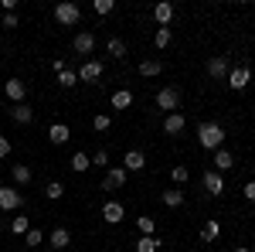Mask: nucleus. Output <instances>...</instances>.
<instances>
[{
	"instance_id": "obj_1",
	"label": "nucleus",
	"mask_w": 255,
	"mask_h": 252,
	"mask_svg": "<svg viewBox=\"0 0 255 252\" xmlns=\"http://www.w3.org/2000/svg\"><path fill=\"white\" fill-rule=\"evenodd\" d=\"M197 143H201L204 150H221V147H225V126L215 123V119H204V123L197 126Z\"/></svg>"
},
{
	"instance_id": "obj_2",
	"label": "nucleus",
	"mask_w": 255,
	"mask_h": 252,
	"mask_svg": "<svg viewBox=\"0 0 255 252\" xmlns=\"http://www.w3.org/2000/svg\"><path fill=\"white\" fill-rule=\"evenodd\" d=\"M55 20H58L61 27H75V24L82 20L79 3H72V0H61L58 7H55Z\"/></svg>"
},
{
	"instance_id": "obj_3",
	"label": "nucleus",
	"mask_w": 255,
	"mask_h": 252,
	"mask_svg": "<svg viewBox=\"0 0 255 252\" xmlns=\"http://www.w3.org/2000/svg\"><path fill=\"white\" fill-rule=\"evenodd\" d=\"M225 82H228V89H235V92H245V89L252 85V72H249V65H238V68H232Z\"/></svg>"
},
{
	"instance_id": "obj_4",
	"label": "nucleus",
	"mask_w": 255,
	"mask_h": 252,
	"mask_svg": "<svg viewBox=\"0 0 255 252\" xmlns=\"http://www.w3.org/2000/svg\"><path fill=\"white\" fill-rule=\"evenodd\" d=\"M177 106H180V92H177L174 85H163L157 92V109L163 113H177Z\"/></svg>"
},
{
	"instance_id": "obj_5",
	"label": "nucleus",
	"mask_w": 255,
	"mask_h": 252,
	"mask_svg": "<svg viewBox=\"0 0 255 252\" xmlns=\"http://www.w3.org/2000/svg\"><path fill=\"white\" fill-rule=\"evenodd\" d=\"M24 208V194L17 188H0V212H20Z\"/></svg>"
},
{
	"instance_id": "obj_6",
	"label": "nucleus",
	"mask_w": 255,
	"mask_h": 252,
	"mask_svg": "<svg viewBox=\"0 0 255 252\" xmlns=\"http://www.w3.org/2000/svg\"><path fill=\"white\" fill-rule=\"evenodd\" d=\"M201 184H204V191L208 194H225V174H218V171H204L201 174Z\"/></svg>"
},
{
	"instance_id": "obj_7",
	"label": "nucleus",
	"mask_w": 255,
	"mask_h": 252,
	"mask_svg": "<svg viewBox=\"0 0 255 252\" xmlns=\"http://www.w3.org/2000/svg\"><path fill=\"white\" fill-rule=\"evenodd\" d=\"M184 130H187V119L180 116V113H167L163 116V133L167 136H180Z\"/></svg>"
},
{
	"instance_id": "obj_8",
	"label": "nucleus",
	"mask_w": 255,
	"mask_h": 252,
	"mask_svg": "<svg viewBox=\"0 0 255 252\" xmlns=\"http://www.w3.org/2000/svg\"><path fill=\"white\" fill-rule=\"evenodd\" d=\"M72 48H75L79 55H92V51H96V34H92V31H79L75 41H72Z\"/></svg>"
},
{
	"instance_id": "obj_9",
	"label": "nucleus",
	"mask_w": 255,
	"mask_h": 252,
	"mask_svg": "<svg viewBox=\"0 0 255 252\" xmlns=\"http://www.w3.org/2000/svg\"><path fill=\"white\" fill-rule=\"evenodd\" d=\"M3 92H7V99L17 106V102H24L27 99V85L20 82V78H7V85H3Z\"/></svg>"
},
{
	"instance_id": "obj_10",
	"label": "nucleus",
	"mask_w": 255,
	"mask_h": 252,
	"mask_svg": "<svg viewBox=\"0 0 255 252\" xmlns=\"http://www.w3.org/2000/svg\"><path fill=\"white\" fill-rule=\"evenodd\" d=\"M10 119H14L17 126H31V123H34V109H31L27 102H17V106H10Z\"/></svg>"
},
{
	"instance_id": "obj_11",
	"label": "nucleus",
	"mask_w": 255,
	"mask_h": 252,
	"mask_svg": "<svg viewBox=\"0 0 255 252\" xmlns=\"http://www.w3.org/2000/svg\"><path fill=\"white\" fill-rule=\"evenodd\" d=\"M48 140H51L55 147H65V143L72 140V130H68V123H51V126H48Z\"/></svg>"
},
{
	"instance_id": "obj_12",
	"label": "nucleus",
	"mask_w": 255,
	"mask_h": 252,
	"mask_svg": "<svg viewBox=\"0 0 255 252\" xmlns=\"http://www.w3.org/2000/svg\"><path fill=\"white\" fill-rule=\"evenodd\" d=\"M102 218H106L109 225H119V222L126 218V208H123V201H106V205H102Z\"/></svg>"
},
{
	"instance_id": "obj_13",
	"label": "nucleus",
	"mask_w": 255,
	"mask_h": 252,
	"mask_svg": "<svg viewBox=\"0 0 255 252\" xmlns=\"http://www.w3.org/2000/svg\"><path fill=\"white\" fill-rule=\"evenodd\" d=\"M228 72H232L228 55H215V58L208 61V75H211V78H228Z\"/></svg>"
},
{
	"instance_id": "obj_14",
	"label": "nucleus",
	"mask_w": 255,
	"mask_h": 252,
	"mask_svg": "<svg viewBox=\"0 0 255 252\" xmlns=\"http://www.w3.org/2000/svg\"><path fill=\"white\" fill-rule=\"evenodd\" d=\"M123 184H126V171H123V167H109V171H106V177H102V188H106V191H109V188H113V191H119Z\"/></svg>"
},
{
	"instance_id": "obj_15",
	"label": "nucleus",
	"mask_w": 255,
	"mask_h": 252,
	"mask_svg": "<svg viewBox=\"0 0 255 252\" xmlns=\"http://www.w3.org/2000/svg\"><path fill=\"white\" fill-rule=\"evenodd\" d=\"M153 17H157L160 27H170V20H174V3H170V0H160L157 7H153Z\"/></svg>"
},
{
	"instance_id": "obj_16",
	"label": "nucleus",
	"mask_w": 255,
	"mask_h": 252,
	"mask_svg": "<svg viewBox=\"0 0 255 252\" xmlns=\"http://www.w3.org/2000/svg\"><path fill=\"white\" fill-rule=\"evenodd\" d=\"M232 167H235V154H232V150H225V147L215 150V167H211V171L225 174V171H232Z\"/></svg>"
},
{
	"instance_id": "obj_17",
	"label": "nucleus",
	"mask_w": 255,
	"mask_h": 252,
	"mask_svg": "<svg viewBox=\"0 0 255 252\" xmlns=\"http://www.w3.org/2000/svg\"><path fill=\"white\" fill-rule=\"evenodd\" d=\"M143 167H146V154H143V150H126L123 171H143Z\"/></svg>"
},
{
	"instance_id": "obj_18",
	"label": "nucleus",
	"mask_w": 255,
	"mask_h": 252,
	"mask_svg": "<svg viewBox=\"0 0 255 252\" xmlns=\"http://www.w3.org/2000/svg\"><path fill=\"white\" fill-rule=\"evenodd\" d=\"M218 235H221V222L218 218H208L201 225V242H218Z\"/></svg>"
},
{
	"instance_id": "obj_19",
	"label": "nucleus",
	"mask_w": 255,
	"mask_h": 252,
	"mask_svg": "<svg viewBox=\"0 0 255 252\" xmlns=\"http://www.w3.org/2000/svg\"><path fill=\"white\" fill-rule=\"evenodd\" d=\"M99 75H102V65H99V61H82V68H79V82H96Z\"/></svg>"
},
{
	"instance_id": "obj_20",
	"label": "nucleus",
	"mask_w": 255,
	"mask_h": 252,
	"mask_svg": "<svg viewBox=\"0 0 255 252\" xmlns=\"http://www.w3.org/2000/svg\"><path fill=\"white\" fill-rule=\"evenodd\" d=\"M10 177H14V184H20V188H24V184H31L34 171H31L27 164H14V167H10Z\"/></svg>"
},
{
	"instance_id": "obj_21",
	"label": "nucleus",
	"mask_w": 255,
	"mask_h": 252,
	"mask_svg": "<svg viewBox=\"0 0 255 252\" xmlns=\"http://www.w3.org/2000/svg\"><path fill=\"white\" fill-rule=\"evenodd\" d=\"M68 167H72V171H75V174H85V171H89V167H92V157L89 154H72V160H68Z\"/></svg>"
},
{
	"instance_id": "obj_22",
	"label": "nucleus",
	"mask_w": 255,
	"mask_h": 252,
	"mask_svg": "<svg viewBox=\"0 0 255 252\" xmlns=\"http://www.w3.org/2000/svg\"><path fill=\"white\" fill-rule=\"evenodd\" d=\"M163 72V61L160 58H146V61H139V75H146V78H153Z\"/></svg>"
},
{
	"instance_id": "obj_23",
	"label": "nucleus",
	"mask_w": 255,
	"mask_h": 252,
	"mask_svg": "<svg viewBox=\"0 0 255 252\" xmlns=\"http://www.w3.org/2000/svg\"><path fill=\"white\" fill-rule=\"evenodd\" d=\"M48 239H51V246H55V249H65V246L72 242V232L58 225V229H51V235H48Z\"/></svg>"
},
{
	"instance_id": "obj_24",
	"label": "nucleus",
	"mask_w": 255,
	"mask_h": 252,
	"mask_svg": "<svg viewBox=\"0 0 255 252\" xmlns=\"http://www.w3.org/2000/svg\"><path fill=\"white\" fill-rule=\"evenodd\" d=\"M106 51H109V58H126V41L123 38H109L106 41Z\"/></svg>"
},
{
	"instance_id": "obj_25",
	"label": "nucleus",
	"mask_w": 255,
	"mask_h": 252,
	"mask_svg": "<svg viewBox=\"0 0 255 252\" xmlns=\"http://www.w3.org/2000/svg\"><path fill=\"white\" fill-rule=\"evenodd\" d=\"M129 106H133L129 89H116V92H113V109H129Z\"/></svg>"
},
{
	"instance_id": "obj_26",
	"label": "nucleus",
	"mask_w": 255,
	"mask_h": 252,
	"mask_svg": "<svg viewBox=\"0 0 255 252\" xmlns=\"http://www.w3.org/2000/svg\"><path fill=\"white\" fill-rule=\"evenodd\" d=\"M157 249H160L157 235H139L136 239V252H157Z\"/></svg>"
},
{
	"instance_id": "obj_27",
	"label": "nucleus",
	"mask_w": 255,
	"mask_h": 252,
	"mask_svg": "<svg viewBox=\"0 0 255 252\" xmlns=\"http://www.w3.org/2000/svg\"><path fill=\"white\" fill-rule=\"evenodd\" d=\"M55 82H58L61 89H72V85H79V72H75V68H65V72H61Z\"/></svg>"
},
{
	"instance_id": "obj_28",
	"label": "nucleus",
	"mask_w": 255,
	"mask_h": 252,
	"mask_svg": "<svg viewBox=\"0 0 255 252\" xmlns=\"http://www.w3.org/2000/svg\"><path fill=\"white\" fill-rule=\"evenodd\" d=\"M160 201H163L167 208H180V205H184V191H163Z\"/></svg>"
},
{
	"instance_id": "obj_29",
	"label": "nucleus",
	"mask_w": 255,
	"mask_h": 252,
	"mask_svg": "<svg viewBox=\"0 0 255 252\" xmlns=\"http://www.w3.org/2000/svg\"><path fill=\"white\" fill-rule=\"evenodd\" d=\"M170 41H174V31H170V27H157V34H153V44H157L160 51H163Z\"/></svg>"
},
{
	"instance_id": "obj_30",
	"label": "nucleus",
	"mask_w": 255,
	"mask_h": 252,
	"mask_svg": "<svg viewBox=\"0 0 255 252\" xmlns=\"http://www.w3.org/2000/svg\"><path fill=\"white\" fill-rule=\"evenodd\" d=\"M136 229H139V235H153V232H157V222H153L150 215H139V218H136Z\"/></svg>"
},
{
	"instance_id": "obj_31",
	"label": "nucleus",
	"mask_w": 255,
	"mask_h": 252,
	"mask_svg": "<svg viewBox=\"0 0 255 252\" xmlns=\"http://www.w3.org/2000/svg\"><path fill=\"white\" fill-rule=\"evenodd\" d=\"M44 198H48V201H58V198H65V184H61V181H51V184L44 188Z\"/></svg>"
},
{
	"instance_id": "obj_32",
	"label": "nucleus",
	"mask_w": 255,
	"mask_h": 252,
	"mask_svg": "<svg viewBox=\"0 0 255 252\" xmlns=\"http://www.w3.org/2000/svg\"><path fill=\"white\" fill-rule=\"evenodd\" d=\"M170 181H174V184H187V181H191V171H187L184 164H177L174 171H170Z\"/></svg>"
},
{
	"instance_id": "obj_33",
	"label": "nucleus",
	"mask_w": 255,
	"mask_h": 252,
	"mask_svg": "<svg viewBox=\"0 0 255 252\" xmlns=\"http://www.w3.org/2000/svg\"><path fill=\"white\" fill-rule=\"evenodd\" d=\"M92 10H96L99 17H106V14H113V10H116V0H96V3H92Z\"/></svg>"
},
{
	"instance_id": "obj_34",
	"label": "nucleus",
	"mask_w": 255,
	"mask_h": 252,
	"mask_svg": "<svg viewBox=\"0 0 255 252\" xmlns=\"http://www.w3.org/2000/svg\"><path fill=\"white\" fill-rule=\"evenodd\" d=\"M10 232H14V235H27V215L10 218Z\"/></svg>"
},
{
	"instance_id": "obj_35",
	"label": "nucleus",
	"mask_w": 255,
	"mask_h": 252,
	"mask_svg": "<svg viewBox=\"0 0 255 252\" xmlns=\"http://www.w3.org/2000/svg\"><path fill=\"white\" fill-rule=\"evenodd\" d=\"M24 239H27V249H34V246H41V242H44V232H41V229H27V235H24Z\"/></svg>"
},
{
	"instance_id": "obj_36",
	"label": "nucleus",
	"mask_w": 255,
	"mask_h": 252,
	"mask_svg": "<svg viewBox=\"0 0 255 252\" xmlns=\"http://www.w3.org/2000/svg\"><path fill=\"white\" fill-rule=\"evenodd\" d=\"M92 167H106L109 171V150H96L92 154Z\"/></svg>"
},
{
	"instance_id": "obj_37",
	"label": "nucleus",
	"mask_w": 255,
	"mask_h": 252,
	"mask_svg": "<svg viewBox=\"0 0 255 252\" xmlns=\"http://www.w3.org/2000/svg\"><path fill=\"white\" fill-rule=\"evenodd\" d=\"M92 130H96V133H106V130H109V116H106V113H99V116L92 119Z\"/></svg>"
},
{
	"instance_id": "obj_38",
	"label": "nucleus",
	"mask_w": 255,
	"mask_h": 252,
	"mask_svg": "<svg viewBox=\"0 0 255 252\" xmlns=\"http://www.w3.org/2000/svg\"><path fill=\"white\" fill-rule=\"evenodd\" d=\"M10 150H14V147H10V140L0 133V160H3V157H10Z\"/></svg>"
},
{
	"instance_id": "obj_39",
	"label": "nucleus",
	"mask_w": 255,
	"mask_h": 252,
	"mask_svg": "<svg viewBox=\"0 0 255 252\" xmlns=\"http://www.w3.org/2000/svg\"><path fill=\"white\" fill-rule=\"evenodd\" d=\"M51 68H55V75H61V72H65L68 65H65V58H55V61H51Z\"/></svg>"
},
{
	"instance_id": "obj_40",
	"label": "nucleus",
	"mask_w": 255,
	"mask_h": 252,
	"mask_svg": "<svg viewBox=\"0 0 255 252\" xmlns=\"http://www.w3.org/2000/svg\"><path fill=\"white\" fill-rule=\"evenodd\" d=\"M245 198L255 205V181H249V184H245Z\"/></svg>"
},
{
	"instance_id": "obj_41",
	"label": "nucleus",
	"mask_w": 255,
	"mask_h": 252,
	"mask_svg": "<svg viewBox=\"0 0 255 252\" xmlns=\"http://www.w3.org/2000/svg\"><path fill=\"white\" fill-rule=\"evenodd\" d=\"M3 27H17V14H3Z\"/></svg>"
},
{
	"instance_id": "obj_42",
	"label": "nucleus",
	"mask_w": 255,
	"mask_h": 252,
	"mask_svg": "<svg viewBox=\"0 0 255 252\" xmlns=\"http://www.w3.org/2000/svg\"><path fill=\"white\" fill-rule=\"evenodd\" d=\"M235 252H252V249H249V246H238V249Z\"/></svg>"
},
{
	"instance_id": "obj_43",
	"label": "nucleus",
	"mask_w": 255,
	"mask_h": 252,
	"mask_svg": "<svg viewBox=\"0 0 255 252\" xmlns=\"http://www.w3.org/2000/svg\"><path fill=\"white\" fill-rule=\"evenodd\" d=\"M0 252H3V249H0Z\"/></svg>"
}]
</instances>
